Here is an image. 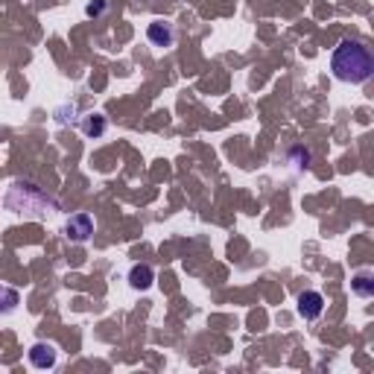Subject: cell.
Wrapping results in <instances>:
<instances>
[{
	"label": "cell",
	"mask_w": 374,
	"mask_h": 374,
	"mask_svg": "<svg viewBox=\"0 0 374 374\" xmlns=\"http://www.w3.org/2000/svg\"><path fill=\"white\" fill-rule=\"evenodd\" d=\"M331 70H333V77L339 82L363 85V82L371 79V73H374V56H371V50L363 41L345 39L331 53Z\"/></svg>",
	"instance_id": "obj_1"
},
{
	"label": "cell",
	"mask_w": 374,
	"mask_h": 374,
	"mask_svg": "<svg viewBox=\"0 0 374 374\" xmlns=\"http://www.w3.org/2000/svg\"><path fill=\"white\" fill-rule=\"evenodd\" d=\"M3 202L12 214H21L30 219H47L50 214L59 210V202L53 196H47L35 181H21V179L9 184Z\"/></svg>",
	"instance_id": "obj_2"
},
{
	"label": "cell",
	"mask_w": 374,
	"mask_h": 374,
	"mask_svg": "<svg viewBox=\"0 0 374 374\" xmlns=\"http://www.w3.org/2000/svg\"><path fill=\"white\" fill-rule=\"evenodd\" d=\"M94 234V219L88 214H73L65 222V237L70 243H88Z\"/></svg>",
	"instance_id": "obj_3"
},
{
	"label": "cell",
	"mask_w": 374,
	"mask_h": 374,
	"mask_svg": "<svg viewBox=\"0 0 374 374\" xmlns=\"http://www.w3.org/2000/svg\"><path fill=\"white\" fill-rule=\"evenodd\" d=\"M322 313H325V295L316 293V290H304L302 295H298V316L313 322L319 319Z\"/></svg>",
	"instance_id": "obj_4"
},
{
	"label": "cell",
	"mask_w": 374,
	"mask_h": 374,
	"mask_svg": "<svg viewBox=\"0 0 374 374\" xmlns=\"http://www.w3.org/2000/svg\"><path fill=\"white\" fill-rule=\"evenodd\" d=\"M30 363L35 366V368H41V371H47V368H53L56 366V360H59V351H56V345L53 342H35L32 348H30Z\"/></svg>",
	"instance_id": "obj_5"
},
{
	"label": "cell",
	"mask_w": 374,
	"mask_h": 374,
	"mask_svg": "<svg viewBox=\"0 0 374 374\" xmlns=\"http://www.w3.org/2000/svg\"><path fill=\"white\" fill-rule=\"evenodd\" d=\"M146 39L152 41L155 47H173V41H176V32H173L170 23L164 21H152L146 27Z\"/></svg>",
	"instance_id": "obj_6"
},
{
	"label": "cell",
	"mask_w": 374,
	"mask_h": 374,
	"mask_svg": "<svg viewBox=\"0 0 374 374\" xmlns=\"http://www.w3.org/2000/svg\"><path fill=\"white\" fill-rule=\"evenodd\" d=\"M129 284H132V290H149L155 284V269L149 264H135L129 269Z\"/></svg>",
	"instance_id": "obj_7"
},
{
	"label": "cell",
	"mask_w": 374,
	"mask_h": 374,
	"mask_svg": "<svg viewBox=\"0 0 374 374\" xmlns=\"http://www.w3.org/2000/svg\"><path fill=\"white\" fill-rule=\"evenodd\" d=\"M351 290L360 295V298H371L374 295V275L368 269H360L357 275L351 278Z\"/></svg>",
	"instance_id": "obj_8"
},
{
	"label": "cell",
	"mask_w": 374,
	"mask_h": 374,
	"mask_svg": "<svg viewBox=\"0 0 374 374\" xmlns=\"http://www.w3.org/2000/svg\"><path fill=\"white\" fill-rule=\"evenodd\" d=\"M18 304H21V293L12 290V286H6V284H0V316L15 313Z\"/></svg>",
	"instance_id": "obj_9"
},
{
	"label": "cell",
	"mask_w": 374,
	"mask_h": 374,
	"mask_svg": "<svg viewBox=\"0 0 374 374\" xmlns=\"http://www.w3.org/2000/svg\"><path fill=\"white\" fill-rule=\"evenodd\" d=\"M106 129H108V120H106L103 115H88V117L82 120V132L88 135V138H94V141L103 138Z\"/></svg>",
	"instance_id": "obj_10"
},
{
	"label": "cell",
	"mask_w": 374,
	"mask_h": 374,
	"mask_svg": "<svg viewBox=\"0 0 374 374\" xmlns=\"http://www.w3.org/2000/svg\"><path fill=\"white\" fill-rule=\"evenodd\" d=\"M106 9H108V0H91V3L85 6V12H88L91 18H99V15H106Z\"/></svg>",
	"instance_id": "obj_11"
}]
</instances>
